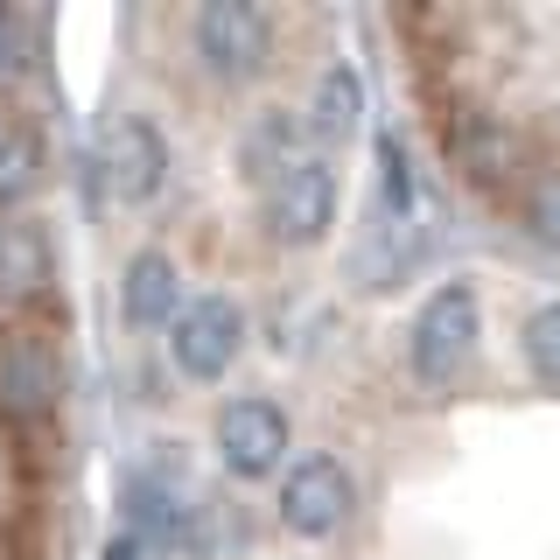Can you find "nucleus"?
Segmentation results:
<instances>
[{
    "label": "nucleus",
    "instance_id": "1",
    "mask_svg": "<svg viewBox=\"0 0 560 560\" xmlns=\"http://www.w3.org/2000/svg\"><path fill=\"white\" fill-rule=\"evenodd\" d=\"M63 407V358L35 329H8L0 337V413L14 428H43Z\"/></svg>",
    "mask_w": 560,
    "mask_h": 560
},
{
    "label": "nucleus",
    "instance_id": "2",
    "mask_svg": "<svg viewBox=\"0 0 560 560\" xmlns=\"http://www.w3.org/2000/svg\"><path fill=\"white\" fill-rule=\"evenodd\" d=\"M92 175L105 183V197H113V203H148L154 189H162V175H168V148H162V133H154L140 113L113 119V127L98 133Z\"/></svg>",
    "mask_w": 560,
    "mask_h": 560
},
{
    "label": "nucleus",
    "instance_id": "3",
    "mask_svg": "<svg viewBox=\"0 0 560 560\" xmlns=\"http://www.w3.org/2000/svg\"><path fill=\"white\" fill-rule=\"evenodd\" d=\"M238 337H245V315L224 302V294H203V302H183V315L168 323V358L183 378H224L238 358Z\"/></svg>",
    "mask_w": 560,
    "mask_h": 560
},
{
    "label": "nucleus",
    "instance_id": "4",
    "mask_svg": "<svg viewBox=\"0 0 560 560\" xmlns=\"http://www.w3.org/2000/svg\"><path fill=\"white\" fill-rule=\"evenodd\" d=\"M469 337H477V294L469 288H442L428 308L413 315V337H407V358H413V378L420 385H448L469 358Z\"/></svg>",
    "mask_w": 560,
    "mask_h": 560
},
{
    "label": "nucleus",
    "instance_id": "5",
    "mask_svg": "<svg viewBox=\"0 0 560 560\" xmlns=\"http://www.w3.org/2000/svg\"><path fill=\"white\" fill-rule=\"evenodd\" d=\"M350 469L337 455H302V463L280 477V518H288V533L302 539H329L337 525L350 518Z\"/></svg>",
    "mask_w": 560,
    "mask_h": 560
},
{
    "label": "nucleus",
    "instance_id": "6",
    "mask_svg": "<svg viewBox=\"0 0 560 560\" xmlns=\"http://www.w3.org/2000/svg\"><path fill=\"white\" fill-rule=\"evenodd\" d=\"M189 35H197V57L218 70V78H253L267 63V35L273 22L259 8H238V0H218V8L189 14Z\"/></svg>",
    "mask_w": 560,
    "mask_h": 560
},
{
    "label": "nucleus",
    "instance_id": "7",
    "mask_svg": "<svg viewBox=\"0 0 560 560\" xmlns=\"http://www.w3.org/2000/svg\"><path fill=\"white\" fill-rule=\"evenodd\" d=\"M267 224H273V238L315 245L329 224H337V175L302 154V162H294V168L267 189Z\"/></svg>",
    "mask_w": 560,
    "mask_h": 560
},
{
    "label": "nucleus",
    "instance_id": "8",
    "mask_svg": "<svg viewBox=\"0 0 560 560\" xmlns=\"http://www.w3.org/2000/svg\"><path fill=\"white\" fill-rule=\"evenodd\" d=\"M218 448H224L232 477H267V469H280V455H288V413L273 399H232L218 420Z\"/></svg>",
    "mask_w": 560,
    "mask_h": 560
},
{
    "label": "nucleus",
    "instance_id": "9",
    "mask_svg": "<svg viewBox=\"0 0 560 560\" xmlns=\"http://www.w3.org/2000/svg\"><path fill=\"white\" fill-rule=\"evenodd\" d=\"M119 308H127L133 329H168L183 315V280H175L168 253H140L127 280H119Z\"/></svg>",
    "mask_w": 560,
    "mask_h": 560
},
{
    "label": "nucleus",
    "instance_id": "10",
    "mask_svg": "<svg viewBox=\"0 0 560 560\" xmlns=\"http://www.w3.org/2000/svg\"><path fill=\"white\" fill-rule=\"evenodd\" d=\"M57 273L49 232L35 218H0V294H43Z\"/></svg>",
    "mask_w": 560,
    "mask_h": 560
},
{
    "label": "nucleus",
    "instance_id": "11",
    "mask_svg": "<svg viewBox=\"0 0 560 560\" xmlns=\"http://www.w3.org/2000/svg\"><path fill=\"white\" fill-rule=\"evenodd\" d=\"M183 525H189V512H183V498H175L168 483H154V477L127 483V539L133 547H175Z\"/></svg>",
    "mask_w": 560,
    "mask_h": 560
},
{
    "label": "nucleus",
    "instance_id": "12",
    "mask_svg": "<svg viewBox=\"0 0 560 560\" xmlns=\"http://www.w3.org/2000/svg\"><path fill=\"white\" fill-rule=\"evenodd\" d=\"M294 113H259L253 127H245V140H238V168L253 175L259 189H273L280 175H288L294 162H302V154H294Z\"/></svg>",
    "mask_w": 560,
    "mask_h": 560
},
{
    "label": "nucleus",
    "instance_id": "13",
    "mask_svg": "<svg viewBox=\"0 0 560 560\" xmlns=\"http://www.w3.org/2000/svg\"><path fill=\"white\" fill-rule=\"evenodd\" d=\"M43 175V140H35L22 119H0V203H14L22 189H35Z\"/></svg>",
    "mask_w": 560,
    "mask_h": 560
},
{
    "label": "nucleus",
    "instance_id": "14",
    "mask_svg": "<svg viewBox=\"0 0 560 560\" xmlns=\"http://www.w3.org/2000/svg\"><path fill=\"white\" fill-rule=\"evenodd\" d=\"M358 105H364L358 78H350V70H329L323 92H315V133H323V140H343L350 127H358Z\"/></svg>",
    "mask_w": 560,
    "mask_h": 560
},
{
    "label": "nucleus",
    "instance_id": "15",
    "mask_svg": "<svg viewBox=\"0 0 560 560\" xmlns=\"http://www.w3.org/2000/svg\"><path fill=\"white\" fill-rule=\"evenodd\" d=\"M525 364H533V378L560 385V302H547L525 323Z\"/></svg>",
    "mask_w": 560,
    "mask_h": 560
},
{
    "label": "nucleus",
    "instance_id": "16",
    "mask_svg": "<svg viewBox=\"0 0 560 560\" xmlns=\"http://www.w3.org/2000/svg\"><path fill=\"white\" fill-rule=\"evenodd\" d=\"M518 218H525V232H533L539 245H553V253H560V175H547V183H525Z\"/></svg>",
    "mask_w": 560,
    "mask_h": 560
},
{
    "label": "nucleus",
    "instance_id": "17",
    "mask_svg": "<svg viewBox=\"0 0 560 560\" xmlns=\"http://www.w3.org/2000/svg\"><path fill=\"white\" fill-rule=\"evenodd\" d=\"M455 162H463L469 175H504L512 140H504L498 127H463V133H455Z\"/></svg>",
    "mask_w": 560,
    "mask_h": 560
},
{
    "label": "nucleus",
    "instance_id": "18",
    "mask_svg": "<svg viewBox=\"0 0 560 560\" xmlns=\"http://www.w3.org/2000/svg\"><path fill=\"white\" fill-rule=\"evenodd\" d=\"M378 168H385V210H393V218H407V210H413V175H407V162H399L393 140L378 148Z\"/></svg>",
    "mask_w": 560,
    "mask_h": 560
},
{
    "label": "nucleus",
    "instance_id": "19",
    "mask_svg": "<svg viewBox=\"0 0 560 560\" xmlns=\"http://www.w3.org/2000/svg\"><path fill=\"white\" fill-rule=\"evenodd\" d=\"M14 70H22V22L0 8V84H8Z\"/></svg>",
    "mask_w": 560,
    "mask_h": 560
},
{
    "label": "nucleus",
    "instance_id": "20",
    "mask_svg": "<svg viewBox=\"0 0 560 560\" xmlns=\"http://www.w3.org/2000/svg\"><path fill=\"white\" fill-rule=\"evenodd\" d=\"M105 560H140V547H133V539H113V547H105Z\"/></svg>",
    "mask_w": 560,
    "mask_h": 560
}]
</instances>
